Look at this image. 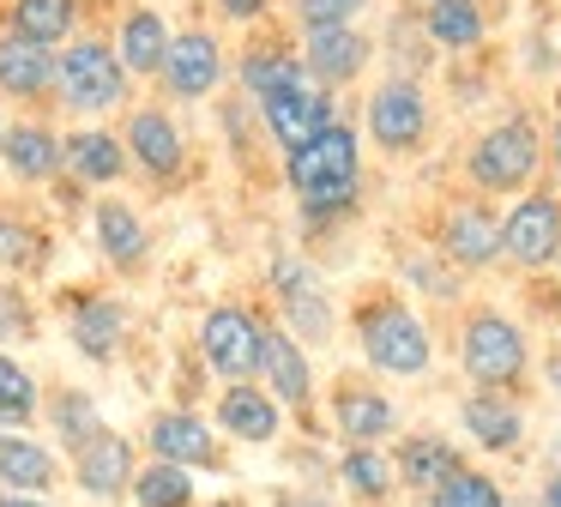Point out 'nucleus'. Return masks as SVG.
<instances>
[{"label":"nucleus","mask_w":561,"mask_h":507,"mask_svg":"<svg viewBox=\"0 0 561 507\" xmlns=\"http://www.w3.org/2000/svg\"><path fill=\"white\" fill-rule=\"evenodd\" d=\"M37 381H31L25 362H13L0 350V429H31L37 422Z\"/></svg>","instance_id":"obj_36"},{"label":"nucleus","mask_w":561,"mask_h":507,"mask_svg":"<svg viewBox=\"0 0 561 507\" xmlns=\"http://www.w3.org/2000/svg\"><path fill=\"white\" fill-rule=\"evenodd\" d=\"M0 266H7V272H31V266H43V236L25 224V217L0 212Z\"/></svg>","instance_id":"obj_39"},{"label":"nucleus","mask_w":561,"mask_h":507,"mask_svg":"<svg viewBox=\"0 0 561 507\" xmlns=\"http://www.w3.org/2000/svg\"><path fill=\"white\" fill-rule=\"evenodd\" d=\"M399 272L411 278V284H423L428 296H440V302H453V296H459V266H453V260H440V254H404V260H399Z\"/></svg>","instance_id":"obj_40"},{"label":"nucleus","mask_w":561,"mask_h":507,"mask_svg":"<svg viewBox=\"0 0 561 507\" xmlns=\"http://www.w3.org/2000/svg\"><path fill=\"white\" fill-rule=\"evenodd\" d=\"M218 429L230 435V441L266 447V441H278V429H284V405L254 381H230L218 393Z\"/></svg>","instance_id":"obj_26"},{"label":"nucleus","mask_w":561,"mask_h":507,"mask_svg":"<svg viewBox=\"0 0 561 507\" xmlns=\"http://www.w3.org/2000/svg\"><path fill=\"white\" fill-rule=\"evenodd\" d=\"M127 103H134V72L122 67V55L103 31H79L55 48V109L98 121Z\"/></svg>","instance_id":"obj_2"},{"label":"nucleus","mask_w":561,"mask_h":507,"mask_svg":"<svg viewBox=\"0 0 561 507\" xmlns=\"http://www.w3.org/2000/svg\"><path fill=\"white\" fill-rule=\"evenodd\" d=\"M332 422H339V435L351 447H375L399 429V410H392V398L380 393V386L344 381L339 393H332Z\"/></svg>","instance_id":"obj_28"},{"label":"nucleus","mask_w":561,"mask_h":507,"mask_svg":"<svg viewBox=\"0 0 561 507\" xmlns=\"http://www.w3.org/2000/svg\"><path fill=\"white\" fill-rule=\"evenodd\" d=\"M543 169H549V139H543L531 109H507L465 151V176L483 193H525V188H537Z\"/></svg>","instance_id":"obj_3"},{"label":"nucleus","mask_w":561,"mask_h":507,"mask_svg":"<svg viewBox=\"0 0 561 507\" xmlns=\"http://www.w3.org/2000/svg\"><path fill=\"white\" fill-rule=\"evenodd\" d=\"M122 139H127V157H134L151 181H175V176H182L187 133H182V121H175L170 103H134V109H127Z\"/></svg>","instance_id":"obj_14"},{"label":"nucleus","mask_w":561,"mask_h":507,"mask_svg":"<svg viewBox=\"0 0 561 507\" xmlns=\"http://www.w3.org/2000/svg\"><path fill=\"white\" fill-rule=\"evenodd\" d=\"M31 333H37L31 296L19 284H0V345H7V338H31Z\"/></svg>","instance_id":"obj_41"},{"label":"nucleus","mask_w":561,"mask_h":507,"mask_svg":"<svg viewBox=\"0 0 561 507\" xmlns=\"http://www.w3.org/2000/svg\"><path fill=\"white\" fill-rule=\"evenodd\" d=\"M0 97L7 103H55V48L0 24Z\"/></svg>","instance_id":"obj_20"},{"label":"nucleus","mask_w":561,"mask_h":507,"mask_svg":"<svg viewBox=\"0 0 561 507\" xmlns=\"http://www.w3.org/2000/svg\"><path fill=\"white\" fill-rule=\"evenodd\" d=\"M404 7H435V0H404Z\"/></svg>","instance_id":"obj_50"},{"label":"nucleus","mask_w":561,"mask_h":507,"mask_svg":"<svg viewBox=\"0 0 561 507\" xmlns=\"http://www.w3.org/2000/svg\"><path fill=\"white\" fill-rule=\"evenodd\" d=\"M55 483H61V459L49 453V441H37L31 429H0V489L49 495Z\"/></svg>","instance_id":"obj_27"},{"label":"nucleus","mask_w":561,"mask_h":507,"mask_svg":"<svg viewBox=\"0 0 561 507\" xmlns=\"http://www.w3.org/2000/svg\"><path fill=\"white\" fill-rule=\"evenodd\" d=\"M79 12H85V0H0V24L7 31L31 36V43H49V48L79 36Z\"/></svg>","instance_id":"obj_32"},{"label":"nucleus","mask_w":561,"mask_h":507,"mask_svg":"<svg viewBox=\"0 0 561 507\" xmlns=\"http://www.w3.org/2000/svg\"><path fill=\"white\" fill-rule=\"evenodd\" d=\"M428 507H507V489H501L489 471L465 465V471H453V477L428 495Z\"/></svg>","instance_id":"obj_37"},{"label":"nucleus","mask_w":561,"mask_h":507,"mask_svg":"<svg viewBox=\"0 0 561 507\" xmlns=\"http://www.w3.org/2000/svg\"><path fill=\"white\" fill-rule=\"evenodd\" d=\"M0 139H7V97H0Z\"/></svg>","instance_id":"obj_48"},{"label":"nucleus","mask_w":561,"mask_h":507,"mask_svg":"<svg viewBox=\"0 0 561 507\" xmlns=\"http://www.w3.org/2000/svg\"><path fill=\"white\" fill-rule=\"evenodd\" d=\"M459 422L465 435H471L477 447H489V453H513V447L525 441V410L513 393H501V386H477V393L459 398Z\"/></svg>","instance_id":"obj_25"},{"label":"nucleus","mask_w":561,"mask_h":507,"mask_svg":"<svg viewBox=\"0 0 561 507\" xmlns=\"http://www.w3.org/2000/svg\"><path fill=\"white\" fill-rule=\"evenodd\" d=\"M339 483L351 495H363V502H387L392 483H399V465H392L380 447H351V453L339 459Z\"/></svg>","instance_id":"obj_34"},{"label":"nucleus","mask_w":561,"mask_h":507,"mask_svg":"<svg viewBox=\"0 0 561 507\" xmlns=\"http://www.w3.org/2000/svg\"><path fill=\"white\" fill-rule=\"evenodd\" d=\"M254 115H260V127H266V139L278 145V151H296V145H308L314 133H327L332 121H339V91H327V84L308 72L302 84L254 103Z\"/></svg>","instance_id":"obj_10"},{"label":"nucleus","mask_w":561,"mask_h":507,"mask_svg":"<svg viewBox=\"0 0 561 507\" xmlns=\"http://www.w3.org/2000/svg\"><path fill=\"white\" fill-rule=\"evenodd\" d=\"M206 507H242V502H224V495H218V502H206Z\"/></svg>","instance_id":"obj_49"},{"label":"nucleus","mask_w":561,"mask_h":507,"mask_svg":"<svg viewBox=\"0 0 561 507\" xmlns=\"http://www.w3.org/2000/svg\"><path fill=\"white\" fill-rule=\"evenodd\" d=\"M0 507H55L49 495H19V489H7L0 495Z\"/></svg>","instance_id":"obj_45"},{"label":"nucleus","mask_w":561,"mask_h":507,"mask_svg":"<svg viewBox=\"0 0 561 507\" xmlns=\"http://www.w3.org/2000/svg\"><path fill=\"white\" fill-rule=\"evenodd\" d=\"M134 495L139 507H199V495H194V471L187 465H170V459H151V465H139V477H134Z\"/></svg>","instance_id":"obj_33"},{"label":"nucleus","mask_w":561,"mask_h":507,"mask_svg":"<svg viewBox=\"0 0 561 507\" xmlns=\"http://www.w3.org/2000/svg\"><path fill=\"white\" fill-rule=\"evenodd\" d=\"M67 338H73V350L85 362H115L122 357V338H127V302L103 296V290H85L67 308Z\"/></svg>","instance_id":"obj_23"},{"label":"nucleus","mask_w":561,"mask_h":507,"mask_svg":"<svg viewBox=\"0 0 561 507\" xmlns=\"http://www.w3.org/2000/svg\"><path fill=\"white\" fill-rule=\"evenodd\" d=\"M416 12H423V31L435 36L440 55H483L489 31H495L489 0H435V7H416Z\"/></svg>","instance_id":"obj_29"},{"label":"nucleus","mask_w":561,"mask_h":507,"mask_svg":"<svg viewBox=\"0 0 561 507\" xmlns=\"http://www.w3.org/2000/svg\"><path fill=\"white\" fill-rule=\"evenodd\" d=\"M549 386H556V393H561V350H556V357H549Z\"/></svg>","instance_id":"obj_47"},{"label":"nucleus","mask_w":561,"mask_h":507,"mask_svg":"<svg viewBox=\"0 0 561 507\" xmlns=\"http://www.w3.org/2000/svg\"><path fill=\"white\" fill-rule=\"evenodd\" d=\"M375 48H380V60H387V72H411V79H428V72L440 67V48H435V36L423 31V12L404 7V0L380 12Z\"/></svg>","instance_id":"obj_22"},{"label":"nucleus","mask_w":561,"mask_h":507,"mask_svg":"<svg viewBox=\"0 0 561 507\" xmlns=\"http://www.w3.org/2000/svg\"><path fill=\"white\" fill-rule=\"evenodd\" d=\"M501 260H513L519 272L561 266V193L525 188L519 200L501 212Z\"/></svg>","instance_id":"obj_8"},{"label":"nucleus","mask_w":561,"mask_h":507,"mask_svg":"<svg viewBox=\"0 0 561 507\" xmlns=\"http://www.w3.org/2000/svg\"><path fill=\"white\" fill-rule=\"evenodd\" d=\"M91 229H98V248L115 272H139V266H146L151 236H146V217L127 200H98L91 205Z\"/></svg>","instance_id":"obj_30"},{"label":"nucleus","mask_w":561,"mask_h":507,"mask_svg":"<svg viewBox=\"0 0 561 507\" xmlns=\"http://www.w3.org/2000/svg\"><path fill=\"white\" fill-rule=\"evenodd\" d=\"M392 465H399V483L416 495H435L440 483L453 477V471H465V453L459 441H447V435H411V441H399V453H392Z\"/></svg>","instance_id":"obj_31"},{"label":"nucleus","mask_w":561,"mask_h":507,"mask_svg":"<svg viewBox=\"0 0 561 507\" xmlns=\"http://www.w3.org/2000/svg\"><path fill=\"white\" fill-rule=\"evenodd\" d=\"M278 7L284 0H211V12H218L224 24H236V31H260V24H272Z\"/></svg>","instance_id":"obj_42"},{"label":"nucleus","mask_w":561,"mask_h":507,"mask_svg":"<svg viewBox=\"0 0 561 507\" xmlns=\"http://www.w3.org/2000/svg\"><path fill=\"white\" fill-rule=\"evenodd\" d=\"M284 181H290L308 224L344 217L363 200V127L339 115L327 133H314L308 145L284 151Z\"/></svg>","instance_id":"obj_1"},{"label":"nucleus","mask_w":561,"mask_h":507,"mask_svg":"<svg viewBox=\"0 0 561 507\" xmlns=\"http://www.w3.org/2000/svg\"><path fill=\"white\" fill-rule=\"evenodd\" d=\"M139 477V459H134V441L115 429H98L85 447H73V483L91 495V502H115L127 495Z\"/></svg>","instance_id":"obj_18"},{"label":"nucleus","mask_w":561,"mask_h":507,"mask_svg":"<svg viewBox=\"0 0 561 507\" xmlns=\"http://www.w3.org/2000/svg\"><path fill=\"white\" fill-rule=\"evenodd\" d=\"M435 254L453 260L459 272H489V266L501 260V217L489 212L483 200H453L447 212H440Z\"/></svg>","instance_id":"obj_15"},{"label":"nucleus","mask_w":561,"mask_h":507,"mask_svg":"<svg viewBox=\"0 0 561 507\" xmlns=\"http://www.w3.org/2000/svg\"><path fill=\"white\" fill-rule=\"evenodd\" d=\"M260 350H266V326L248 308H236V302L206 308V320H199V357H206V369L218 381H254Z\"/></svg>","instance_id":"obj_9"},{"label":"nucleus","mask_w":561,"mask_h":507,"mask_svg":"<svg viewBox=\"0 0 561 507\" xmlns=\"http://www.w3.org/2000/svg\"><path fill=\"white\" fill-rule=\"evenodd\" d=\"M302 36H278V31H254L242 48H236V84H242L248 103H266V97L302 84Z\"/></svg>","instance_id":"obj_13"},{"label":"nucleus","mask_w":561,"mask_h":507,"mask_svg":"<svg viewBox=\"0 0 561 507\" xmlns=\"http://www.w3.org/2000/svg\"><path fill=\"white\" fill-rule=\"evenodd\" d=\"M146 447H151V459H170V465H187V471H224L218 435L194 410H158L146 422Z\"/></svg>","instance_id":"obj_19"},{"label":"nucleus","mask_w":561,"mask_h":507,"mask_svg":"<svg viewBox=\"0 0 561 507\" xmlns=\"http://www.w3.org/2000/svg\"><path fill=\"white\" fill-rule=\"evenodd\" d=\"M356 350L368 357V369L380 374H428L435 362V338H428V320L399 296V290H375V296L356 302Z\"/></svg>","instance_id":"obj_4"},{"label":"nucleus","mask_w":561,"mask_h":507,"mask_svg":"<svg viewBox=\"0 0 561 507\" xmlns=\"http://www.w3.org/2000/svg\"><path fill=\"white\" fill-rule=\"evenodd\" d=\"M543 507H561V477H549V483H543Z\"/></svg>","instance_id":"obj_46"},{"label":"nucleus","mask_w":561,"mask_h":507,"mask_svg":"<svg viewBox=\"0 0 561 507\" xmlns=\"http://www.w3.org/2000/svg\"><path fill=\"white\" fill-rule=\"evenodd\" d=\"M375 0H290L296 31H327V24H363Z\"/></svg>","instance_id":"obj_38"},{"label":"nucleus","mask_w":561,"mask_h":507,"mask_svg":"<svg viewBox=\"0 0 561 507\" xmlns=\"http://www.w3.org/2000/svg\"><path fill=\"white\" fill-rule=\"evenodd\" d=\"M236 48L224 43L218 24H175V43L163 55L158 84L163 103H206V97L224 91V79H236Z\"/></svg>","instance_id":"obj_6"},{"label":"nucleus","mask_w":561,"mask_h":507,"mask_svg":"<svg viewBox=\"0 0 561 507\" xmlns=\"http://www.w3.org/2000/svg\"><path fill=\"white\" fill-rule=\"evenodd\" d=\"M459 369L477 386H519V374L531 369V345H525L519 320L501 308H477L459 326Z\"/></svg>","instance_id":"obj_7"},{"label":"nucleus","mask_w":561,"mask_h":507,"mask_svg":"<svg viewBox=\"0 0 561 507\" xmlns=\"http://www.w3.org/2000/svg\"><path fill=\"white\" fill-rule=\"evenodd\" d=\"M61 151H67V176L85 181V188H115V181L127 176V139L115 127H98V121H85V127L61 133Z\"/></svg>","instance_id":"obj_24"},{"label":"nucleus","mask_w":561,"mask_h":507,"mask_svg":"<svg viewBox=\"0 0 561 507\" xmlns=\"http://www.w3.org/2000/svg\"><path fill=\"white\" fill-rule=\"evenodd\" d=\"M260 381H266V393L278 398L284 410H308V405H314V362H308V345L290 333V326H266Z\"/></svg>","instance_id":"obj_21"},{"label":"nucleus","mask_w":561,"mask_h":507,"mask_svg":"<svg viewBox=\"0 0 561 507\" xmlns=\"http://www.w3.org/2000/svg\"><path fill=\"white\" fill-rule=\"evenodd\" d=\"M272 296H278L284 326H290L302 345H327L332 338V296L302 254H278V260H272Z\"/></svg>","instance_id":"obj_11"},{"label":"nucleus","mask_w":561,"mask_h":507,"mask_svg":"<svg viewBox=\"0 0 561 507\" xmlns=\"http://www.w3.org/2000/svg\"><path fill=\"white\" fill-rule=\"evenodd\" d=\"M428 127H435V97H428V79H411V72H380L363 97V133L380 157H416L428 145Z\"/></svg>","instance_id":"obj_5"},{"label":"nucleus","mask_w":561,"mask_h":507,"mask_svg":"<svg viewBox=\"0 0 561 507\" xmlns=\"http://www.w3.org/2000/svg\"><path fill=\"white\" fill-rule=\"evenodd\" d=\"M549 176H556V188H561V109H556V121H549Z\"/></svg>","instance_id":"obj_43"},{"label":"nucleus","mask_w":561,"mask_h":507,"mask_svg":"<svg viewBox=\"0 0 561 507\" xmlns=\"http://www.w3.org/2000/svg\"><path fill=\"white\" fill-rule=\"evenodd\" d=\"M272 507H327V502H320V489H278Z\"/></svg>","instance_id":"obj_44"},{"label":"nucleus","mask_w":561,"mask_h":507,"mask_svg":"<svg viewBox=\"0 0 561 507\" xmlns=\"http://www.w3.org/2000/svg\"><path fill=\"white\" fill-rule=\"evenodd\" d=\"M296 36H302V67L314 72L327 91L363 84L368 67L380 60L375 31H363V24H327V31H296Z\"/></svg>","instance_id":"obj_12"},{"label":"nucleus","mask_w":561,"mask_h":507,"mask_svg":"<svg viewBox=\"0 0 561 507\" xmlns=\"http://www.w3.org/2000/svg\"><path fill=\"white\" fill-rule=\"evenodd\" d=\"M49 429H55V441H67V453H73V447H85L91 435L103 429L98 398H91V393H79V386L55 393V398H49Z\"/></svg>","instance_id":"obj_35"},{"label":"nucleus","mask_w":561,"mask_h":507,"mask_svg":"<svg viewBox=\"0 0 561 507\" xmlns=\"http://www.w3.org/2000/svg\"><path fill=\"white\" fill-rule=\"evenodd\" d=\"M110 43H115L122 67L134 72V84H139V79H158L163 72V55H170V43H175V24H170V12L151 7V0H127V7L115 12Z\"/></svg>","instance_id":"obj_16"},{"label":"nucleus","mask_w":561,"mask_h":507,"mask_svg":"<svg viewBox=\"0 0 561 507\" xmlns=\"http://www.w3.org/2000/svg\"><path fill=\"white\" fill-rule=\"evenodd\" d=\"M0 169L25 188H49V181L67 176V151H61V133L49 127L43 115H19L7 121V139H0Z\"/></svg>","instance_id":"obj_17"}]
</instances>
